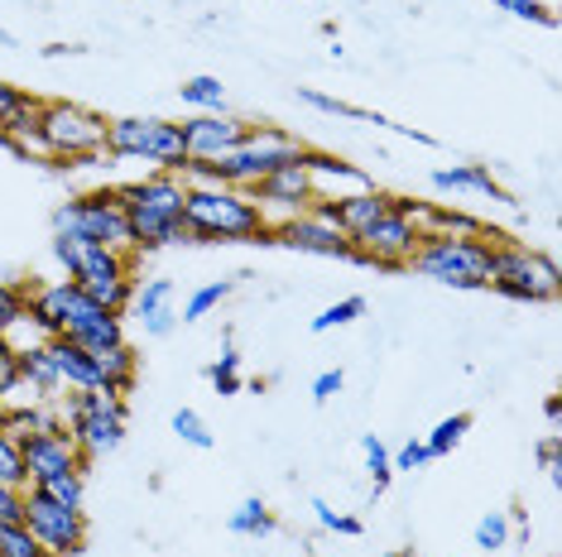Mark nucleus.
<instances>
[{
  "mask_svg": "<svg viewBox=\"0 0 562 557\" xmlns=\"http://www.w3.org/2000/svg\"><path fill=\"white\" fill-rule=\"evenodd\" d=\"M207 379H212L216 395H240V389H246V379H240V356H236L232 341H226L222 356H216V361L207 365Z\"/></svg>",
  "mask_w": 562,
  "mask_h": 557,
  "instance_id": "nucleus-28",
  "label": "nucleus"
},
{
  "mask_svg": "<svg viewBox=\"0 0 562 557\" xmlns=\"http://www.w3.org/2000/svg\"><path fill=\"white\" fill-rule=\"evenodd\" d=\"M48 356H54L58 375H63V389H101L97 356H92V351H82L78 341H68V337H48Z\"/></svg>",
  "mask_w": 562,
  "mask_h": 557,
  "instance_id": "nucleus-21",
  "label": "nucleus"
},
{
  "mask_svg": "<svg viewBox=\"0 0 562 557\" xmlns=\"http://www.w3.org/2000/svg\"><path fill=\"white\" fill-rule=\"evenodd\" d=\"M385 557H418L414 548H394V553H385Z\"/></svg>",
  "mask_w": 562,
  "mask_h": 557,
  "instance_id": "nucleus-49",
  "label": "nucleus"
},
{
  "mask_svg": "<svg viewBox=\"0 0 562 557\" xmlns=\"http://www.w3.org/2000/svg\"><path fill=\"white\" fill-rule=\"evenodd\" d=\"M356 318H366V298L361 294H351V298H341V303H331V308H323L313 318V332L323 337V332H331V327H347Z\"/></svg>",
  "mask_w": 562,
  "mask_h": 557,
  "instance_id": "nucleus-36",
  "label": "nucleus"
},
{
  "mask_svg": "<svg viewBox=\"0 0 562 557\" xmlns=\"http://www.w3.org/2000/svg\"><path fill=\"white\" fill-rule=\"evenodd\" d=\"M246 193H250L255 207H260V217H265V226H270V231H274V226H284L289 217H303V212H313V202H317L313 183H308V169H303V163L274 169L270 179L250 183Z\"/></svg>",
  "mask_w": 562,
  "mask_h": 557,
  "instance_id": "nucleus-14",
  "label": "nucleus"
},
{
  "mask_svg": "<svg viewBox=\"0 0 562 557\" xmlns=\"http://www.w3.org/2000/svg\"><path fill=\"white\" fill-rule=\"evenodd\" d=\"M303 155H308V139H299L293 130H279V125H250V135L240 139L226 159H216L212 173H216V183L250 187V183L270 179L274 169L303 163Z\"/></svg>",
  "mask_w": 562,
  "mask_h": 557,
  "instance_id": "nucleus-8",
  "label": "nucleus"
},
{
  "mask_svg": "<svg viewBox=\"0 0 562 557\" xmlns=\"http://www.w3.org/2000/svg\"><path fill=\"white\" fill-rule=\"evenodd\" d=\"M20 385L30 399H63V375L54 356H48V341L20 351Z\"/></svg>",
  "mask_w": 562,
  "mask_h": 557,
  "instance_id": "nucleus-22",
  "label": "nucleus"
},
{
  "mask_svg": "<svg viewBox=\"0 0 562 557\" xmlns=\"http://www.w3.org/2000/svg\"><path fill=\"white\" fill-rule=\"evenodd\" d=\"M178 125H183V149H188V159H198V163L226 159V155H232V149L240 145V139L250 135V121L226 116V111H198V116H188V121H178Z\"/></svg>",
  "mask_w": 562,
  "mask_h": 557,
  "instance_id": "nucleus-15",
  "label": "nucleus"
},
{
  "mask_svg": "<svg viewBox=\"0 0 562 557\" xmlns=\"http://www.w3.org/2000/svg\"><path fill=\"white\" fill-rule=\"evenodd\" d=\"M30 318L44 327V337H68L82 351H106L125 341V318L121 312L97 308L72 278H30Z\"/></svg>",
  "mask_w": 562,
  "mask_h": 557,
  "instance_id": "nucleus-1",
  "label": "nucleus"
},
{
  "mask_svg": "<svg viewBox=\"0 0 562 557\" xmlns=\"http://www.w3.org/2000/svg\"><path fill=\"white\" fill-rule=\"evenodd\" d=\"M97 356V375H101V389H111V395H131L139 385V351L131 341H121V346H106V351H92Z\"/></svg>",
  "mask_w": 562,
  "mask_h": 557,
  "instance_id": "nucleus-23",
  "label": "nucleus"
},
{
  "mask_svg": "<svg viewBox=\"0 0 562 557\" xmlns=\"http://www.w3.org/2000/svg\"><path fill=\"white\" fill-rule=\"evenodd\" d=\"M501 231H485V236H452V231H424L418 240L414 260L408 270L432 278L442 288H485V274H491V250L501 246Z\"/></svg>",
  "mask_w": 562,
  "mask_h": 557,
  "instance_id": "nucleus-4",
  "label": "nucleus"
},
{
  "mask_svg": "<svg viewBox=\"0 0 562 557\" xmlns=\"http://www.w3.org/2000/svg\"><path fill=\"white\" fill-rule=\"evenodd\" d=\"M63 54H82V44H48L44 58H63Z\"/></svg>",
  "mask_w": 562,
  "mask_h": 557,
  "instance_id": "nucleus-48",
  "label": "nucleus"
},
{
  "mask_svg": "<svg viewBox=\"0 0 562 557\" xmlns=\"http://www.w3.org/2000/svg\"><path fill=\"white\" fill-rule=\"evenodd\" d=\"M40 135L58 169H82L106 155V116L82 101H40Z\"/></svg>",
  "mask_w": 562,
  "mask_h": 557,
  "instance_id": "nucleus-6",
  "label": "nucleus"
},
{
  "mask_svg": "<svg viewBox=\"0 0 562 557\" xmlns=\"http://www.w3.org/2000/svg\"><path fill=\"white\" fill-rule=\"evenodd\" d=\"M106 155L111 159H145L164 173H178L188 163L183 125L164 116H116L106 121Z\"/></svg>",
  "mask_w": 562,
  "mask_h": 557,
  "instance_id": "nucleus-10",
  "label": "nucleus"
},
{
  "mask_svg": "<svg viewBox=\"0 0 562 557\" xmlns=\"http://www.w3.org/2000/svg\"><path fill=\"white\" fill-rule=\"evenodd\" d=\"M0 486H30V476H24L20 437H10L5 428H0Z\"/></svg>",
  "mask_w": 562,
  "mask_h": 557,
  "instance_id": "nucleus-37",
  "label": "nucleus"
},
{
  "mask_svg": "<svg viewBox=\"0 0 562 557\" xmlns=\"http://www.w3.org/2000/svg\"><path fill=\"white\" fill-rule=\"evenodd\" d=\"M135 260L139 255H125V250H106V246H82V255L78 264H72V284L82 288L87 298L97 303V308H106V312H131V303H135V288H139V278H135Z\"/></svg>",
  "mask_w": 562,
  "mask_h": 557,
  "instance_id": "nucleus-11",
  "label": "nucleus"
},
{
  "mask_svg": "<svg viewBox=\"0 0 562 557\" xmlns=\"http://www.w3.org/2000/svg\"><path fill=\"white\" fill-rule=\"evenodd\" d=\"M270 246L299 250V255H323V260H351V236H341L317 207L303 212V217H289L284 226H274Z\"/></svg>",
  "mask_w": 562,
  "mask_h": 557,
  "instance_id": "nucleus-16",
  "label": "nucleus"
},
{
  "mask_svg": "<svg viewBox=\"0 0 562 557\" xmlns=\"http://www.w3.org/2000/svg\"><path fill=\"white\" fill-rule=\"evenodd\" d=\"M539 462H543V471H548V486H562V466H558V433H548L539 442Z\"/></svg>",
  "mask_w": 562,
  "mask_h": 557,
  "instance_id": "nucleus-45",
  "label": "nucleus"
},
{
  "mask_svg": "<svg viewBox=\"0 0 562 557\" xmlns=\"http://www.w3.org/2000/svg\"><path fill=\"white\" fill-rule=\"evenodd\" d=\"M361 452H366V471H370V486H375V496L394 480V466H390V447L380 442L375 433H361Z\"/></svg>",
  "mask_w": 562,
  "mask_h": 557,
  "instance_id": "nucleus-32",
  "label": "nucleus"
},
{
  "mask_svg": "<svg viewBox=\"0 0 562 557\" xmlns=\"http://www.w3.org/2000/svg\"><path fill=\"white\" fill-rule=\"evenodd\" d=\"M139 327H145V337H169L173 327H178L173 303H169V308H159V312H149V318H139Z\"/></svg>",
  "mask_w": 562,
  "mask_h": 557,
  "instance_id": "nucleus-46",
  "label": "nucleus"
},
{
  "mask_svg": "<svg viewBox=\"0 0 562 557\" xmlns=\"http://www.w3.org/2000/svg\"><path fill=\"white\" fill-rule=\"evenodd\" d=\"M58 409H63V423H68V437L78 447L82 466L111 457L125 442V423H131L125 395H111V389H63Z\"/></svg>",
  "mask_w": 562,
  "mask_h": 557,
  "instance_id": "nucleus-5",
  "label": "nucleus"
},
{
  "mask_svg": "<svg viewBox=\"0 0 562 557\" xmlns=\"http://www.w3.org/2000/svg\"><path fill=\"white\" fill-rule=\"evenodd\" d=\"M173 433L183 437L188 447H198V452H212V447H216V437H212L207 418H202L198 409H178V413H173Z\"/></svg>",
  "mask_w": 562,
  "mask_h": 557,
  "instance_id": "nucleus-34",
  "label": "nucleus"
},
{
  "mask_svg": "<svg viewBox=\"0 0 562 557\" xmlns=\"http://www.w3.org/2000/svg\"><path fill=\"white\" fill-rule=\"evenodd\" d=\"M0 557H54L24 524H0Z\"/></svg>",
  "mask_w": 562,
  "mask_h": 557,
  "instance_id": "nucleus-35",
  "label": "nucleus"
},
{
  "mask_svg": "<svg viewBox=\"0 0 562 557\" xmlns=\"http://www.w3.org/2000/svg\"><path fill=\"white\" fill-rule=\"evenodd\" d=\"M183 226H188V240H198V246H212V240H260V246H270V226H265L260 207L250 202L246 187H232V183L188 187Z\"/></svg>",
  "mask_w": 562,
  "mask_h": 557,
  "instance_id": "nucleus-3",
  "label": "nucleus"
},
{
  "mask_svg": "<svg viewBox=\"0 0 562 557\" xmlns=\"http://www.w3.org/2000/svg\"><path fill=\"white\" fill-rule=\"evenodd\" d=\"M226 528H232L236 538H270L274 534V514H270V504H265L260 496H250V500H240L232 510Z\"/></svg>",
  "mask_w": 562,
  "mask_h": 557,
  "instance_id": "nucleus-24",
  "label": "nucleus"
},
{
  "mask_svg": "<svg viewBox=\"0 0 562 557\" xmlns=\"http://www.w3.org/2000/svg\"><path fill=\"white\" fill-rule=\"evenodd\" d=\"M491 5L515 20H529V24H553V10H548L543 0H491Z\"/></svg>",
  "mask_w": 562,
  "mask_h": 557,
  "instance_id": "nucleus-40",
  "label": "nucleus"
},
{
  "mask_svg": "<svg viewBox=\"0 0 562 557\" xmlns=\"http://www.w3.org/2000/svg\"><path fill=\"white\" fill-rule=\"evenodd\" d=\"M54 231L58 236H78L87 246H106V250H125L135 255V236H131V217H125L116 187H92L82 197H68L54 207Z\"/></svg>",
  "mask_w": 562,
  "mask_h": 557,
  "instance_id": "nucleus-9",
  "label": "nucleus"
},
{
  "mask_svg": "<svg viewBox=\"0 0 562 557\" xmlns=\"http://www.w3.org/2000/svg\"><path fill=\"white\" fill-rule=\"evenodd\" d=\"M226 298H232V278H212V284H202V288H193V294H188L183 318H178V322H202L207 312L222 308Z\"/></svg>",
  "mask_w": 562,
  "mask_h": 557,
  "instance_id": "nucleus-26",
  "label": "nucleus"
},
{
  "mask_svg": "<svg viewBox=\"0 0 562 557\" xmlns=\"http://www.w3.org/2000/svg\"><path fill=\"white\" fill-rule=\"evenodd\" d=\"M432 187H438V193H481L491 202H515L501 183H495V173L485 169V163H452V169H432Z\"/></svg>",
  "mask_w": 562,
  "mask_h": 557,
  "instance_id": "nucleus-20",
  "label": "nucleus"
},
{
  "mask_svg": "<svg viewBox=\"0 0 562 557\" xmlns=\"http://www.w3.org/2000/svg\"><path fill=\"white\" fill-rule=\"evenodd\" d=\"M428 462H432V457H428V447H424V442H418V437H408L400 452H390L394 476H400V471H418V466H428Z\"/></svg>",
  "mask_w": 562,
  "mask_h": 557,
  "instance_id": "nucleus-41",
  "label": "nucleus"
},
{
  "mask_svg": "<svg viewBox=\"0 0 562 557\" xmlns=\"http://www.w3.org/2000/svg\"><path fill=\"white\" fill-rule=\"evenodd\" d=\"M173 303V278H145V284L135 288V303H131V312L135 318H149V312H159V308H169Z\"/></svg>",
  "mask_w": 562,
  "mask_h": 557,
  "instance_id": "nucleus-33",
  "label": "nucleus"
},
{
  "mask_svg": "<svg viewBox=\"0 0 562 557\" xmlns=\"http://www.w3.org/2000/svg\"><path fill=\"white\" fill-rule=\"evenodd\" d=\"M471 538H476V548H481V553H501V548H509V514H501V510L485 514Z\"/></svg>",
  "mask_w": 562,
  "mask_h": 557,
  "instance_id": "nucleus-38",
  "label": "nucleus"
},
{
  "mask_svg": "<svg viewBox=\"0 0 562 557\" xmlns=\"http://www.w3.org/2000/svg\"><path fill=\"white\" fill-rule=\"evenodd\" d=\"M485 288H495L509 303H553L562 288V270L548 250L519 246V240H501L491 250V274Z\"/></svg>",
  "mask_w": 562,
  "mask_h": 557,
  "instance_id": "nucleus-7",
  "label": "nucleus"
},
{
  "mask_svg": "<svg viewBox=\"0 0 562 557\" xmlns=\"http://www.w3.org/2000/svg\"><path fill=\"white\" fill-rule=\"evenodd\" d=\"M471 433V413H452V418H442L438 428H432V433L424 437V447H428V457H447V452L457 447V442H462Z\"/></svg>",
  "mask_w": 562,
  "mask_h": 557,
  "instance_id": "nucleus-30",
  "label": "nucleus"
},
{
  "mask_svg": "<svg viewBox=\"0 0 562 557\" xmlns=\"http://www.w3.org/2000/svg\"><path fill=\"white\" fill-rule=\"evenodd\" d=\"M303 169H308V183H313L317 202H331V197H347V193H366V187H375L366 169H356V163L327 155V149H313V145H308V155H303Z\"/></svg>",
  "mask_w": 562,
  "mask_h": 557,
  "instance_id": "nucleus-18",
  "label": "nucleus"
},
{
  "mask_svg": "<svg viewBox=\"0 0 562 557\" xmlns=\"http://www.w3.org/2000/svg\"><path fill=\"white\" fill-rule=\"evenodd\" d=\"M394 193H385V187H366V193H347V197H331V202H313L323 217L337 226L341 236H361L370 221H380L390 212Z\"/></svg>",
  "mask_w": 562,
  "mask_h": 557,
  "instance_id": "nucleus-19",
  "label": "nucleus"
},
{
  "mask_svg": "<svg viewBox=\"0 0 562 557\" xmlns=\"http://www.w3.org/2000/svg\"><path fill=\"white\" fill-rule=\"evenodd\" d=\"M0 524H24V486H0Z\"/></svg>",
  "mask_w": 562,
  "mask_h": 557,
  "instance_id": "nucleus-43",
  "label": "nucleus"
},
{
  "mask_svg": "<svg viewBox=\"0 0 562 557\" xmlns=\"http://www.w3.org/2000/svg\"><path fill=\"white\" fill-rule=\"evenodd\" d=\"M543 418H548V428L558 433V418H562V399H558V395H548V399H543Z\"/></svg>",
  "mask_w": 562,
  "mask_h": 557,
  "instance_id": "nucleus-47",
  "label": "nucleus"
},
{
  "mask_svg": "<svg viewBox=\"0 0 562 557\" xmlns=\"http://www.w3.org/2000/svg\"><path fill=\"white\" fill-rule=\"evenodd\" d=\"M15 399H30L20 385V351L10 346V337H0V409Z\"/></svg>",
  "mask_w": 562,
  "mask_h": 557,
  "instance_id": "nucleus-31",
  "label": "nucleus"
},
{
  "mask_svg": "<svg viewBox=\"0 0 562 557\" xmlns=\"http://www.w3.org/2000/svg\"><path fill=\"white\" fill-rule=\"evenodd\" d=\"M313 514H317V524L327 528V534H341V538H361L366 534V524L356 514H337L327 500H313Z\"/></svg>",
  "mask_w": 562,
  "mask_h": 557,
  "instance_id": "nucleus-39",
  "label": "nucleus"
},
{
  "mask_svg": "<svg viewBox=\"0 0 562 557\" xmlns=\"http://www.w3.org/2000/svg\"><path fill=\"white\" fill-rule=\"evenodd\" d=\"M44 496H54L58 504H68V510H87V471H63V476H48L40 480Z\"/></svg>",
  "mask_w": 562,
  "mask_h": 557,
  "instance_id": "nucleus-27",
  "label": "nucleus"
},
{
  "mask_svg": "<svg viewBox=\"0 0 562 557\" xmlns=\"http://www.w3.org/2000/svg\"><path fill=\"white\" fill-rule=\"evenodd\" d=\"M178 101L193 111H226V87L222 78H207V72H198V78H188L178 87Z\"/></svg>",
  "mask_w": 562,
  "mask_h": 557,
  "instance_id": "nucleus-25",
  "label": "nucleus"
},
{
  "mask_svg": "<svg viewBox=\"0 0 562 557\" xmlns=\"http://www.w3.org/2000/svg\"><path fill=\"white\" fill-rule=\"evenodd\" d=\"M30 92H24V87H15V82H5V78H0V125H5L10 116H20V111L24 106H30Z\"/></svg>",
  "mask_w": 562,
  "mask_h": 557,
  "instance_id": "nucleus-42",
  "label": "nucleus"
},
{
  "mask_svg": "<svg viewBox=\"0 0 562 557\" xmlns=\"http://www.w3.org/2000/svg\"><path fill=\"white\" fill-rule=\"evenodd\" d=\"M24 528L54 557H78L87 548V510H68L40 486H24Z\"/></svg>",
  "mask_w": 562,
  "mask_h": 557,
  "instance_id": "nucleus-12",
  "label": "nucleus"
},
{
  "mask_svg": "<svg viewBox=\"0 0 562 557\" xmlns=\"http://www.w3.org/2000/svg\"><path fill=\"white\" fill-rule=\"evenodd\" d=\"M341 389H347V375H341V371H323V375L313 379V399L317 403H331Z\"/></svg>",
  "mask_w": 562,
  "mask_h": 557,
  "instance_id": "nucleus-44",
  "label": "nucleus"
},
{
  "mask_svg": "<svg viewBox=\"0 0 562 557\" xmlns=\"http://www.w3.org/2000/svg\"><path fill=\"white\" fill-rule=\"evenodd\" d=\"M20 452H24V476H30V486H40L48 476H63V471H87L78 447H72V437H68V428L20 437Z\"/></svg>",
  "mask_w": 562,
  "mask_h": 557,
  "instance_id": "nucleus-17",
  "label": "nucleus"
},
{
  "mask_svg": "<svg viewBox=\"0 0 562 557\" xmlns=\"http://www.w3.org/2000/svg\"><path fill=\"white\" fill-rule=\"evenodd\" d=\"M125 217H131V236H135V255L145 250H169L183 240L188 246V226H183V197L188 183L178 173H145V179H131L116 187Z\"/></svg>",
  "mask_w": 562,
  "mask_h": 557,
  "instance_id": "nucleus-2",
  "label": "nucleus"
},
{
  "mask_svg": "<svg viewBox=\"0 0 562 557\" xmlns=\"http://www.w3.org/2000/svg\"><path fill=\"white\" fill-rule=\"evenodd\" d=\"M24 318H30V294H24V284L0 278V337H10Z\"/></svg>",
  "mask_w": 562,
  "mask_h": 557,
  "instance_id": "nucleus-29",
  "label": "nucleus"
},
{
  "mask_svg": "<svg viewBox=\"0 0 562 557\" xmlns=\"http://www.w3.org/2000/svg\"><path fill=\"white\" fill-rule=\"evenodd\" d=\"M418 240H424V231L414 226V217L394 212V202H390L385 217L370 221L361 236H351V260L356 264H375V270H408Z\"/></svg>",
  "mask_w": 562,
  "mask_h": 557,
  "instance_id": "nucleus-13",
  "label": "nucleus"
}]
</instances>
